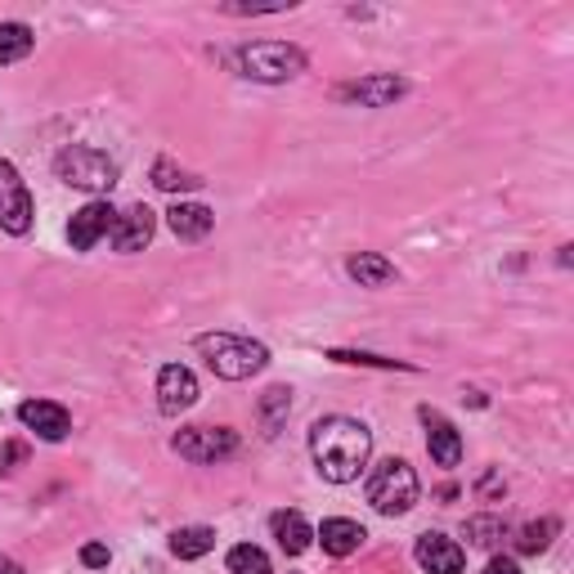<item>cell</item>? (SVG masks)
I'll list each match as a JSON object with an SVG mask.
<instances>
[{
	"label": "cell",
	"instance_id": "1",
	"mask_svg": "<svg viewBox=\"0 0 574 574\" xmlns=\"http://www.w3.org/2000/svg\"><path fill=\"white\" fill-rule=\"evenodd\" d=\"M310 454H314V467H319L323 481L351 485V481H359V471L368 467L372 436H368V426L355 422V417H323L310 431Z\"/></svg>",
	"mask_w": 574,
	"mask_h": 574
},
{
	"label": "cell",
	"instance_id": "2",
	"mask_svg": "<svg viewBox=\"0 0 574 574\" xmlns=\"http://www.w3.org/2000/svg\"><path fill=\"white\" fill-rule=\"evenodd\" d=\"M194 346H198V355L211 364V372L225 377V381H248V377H256V372L269 364V351H265L261 342L233 337V332H203Z\"/></svg>",
	"mask_w": 574,
	"mask_h": 574
},
{
	"label": "cell",
	"instance_id": "3",
	"mask_svg": "<svg viewBox=\"0 0 574 574\" xmlns=\"http://www.w3.org/2000/svg\"><path fill=\"white\" fill-rule=\"evenodd\" d=\"M368 503H372L381 516H404V512H413V503H417V471H413L404 458L377 462L372 475H368Z\"/></svg>",
	"mask_w": 574,
	"mask_h": 574
},
{
	"label": "cell",
	"instance_id": "4",
	"mask_svg": "<svg viewBox=\"0 0 574 574\" xmlns=\"http://www.w3.org/2000/svg\"><path fill=\"white\" fill-rule=\"evenodd\" d=\"M55 175L72 188H85V194H108L117 184V162L90 144H68V149L55 158Z\"/></svg>",
	"mask_w": 574,
	"mask_h": 574
},
{
	"label": "cell",
	"instance_id": "5",
	"mask_svg": "<svg viewBox=\"0 0 574 574\" xmlns=\"http://www.w3.org/2000/svg\"><path fill=\"white\" fill-rule=\"evenodd\" d=\"M238 68L252 81H292L306 72V55L297 45H283V41H256L238 50Z\"/></svg>",
	"mask_w": 574,
	"mask_h": 574
},
{
	"label": "cell",
	"instance_id": "6",
	"mask_svg": "<svg viewBox=\"0 0 574 574\" xmlns=\"http://www.w3.org/2000/svg\"><path fill=\"white\" fill-rule=\"evenodd\" d=\"M32 216H36V207H32V194H27L19 167L0 158V229H5V233H27Z\"/></svg>",
	"mask_w": 574,
	"mask_h": 574
},
{
	"label": "cell",
	"instance_id": "7",
	"mask_svg": "<svg viewBox=\"0 0 574 574\" xmlns=\"http://www.w3.org/2000/svg\"><path fill=\"white\" fill-rule=\"evenodd\" d=\"M175 454L188 462H220L238 454V436L229 426H184L175 436Z\"/></svg>",
	"mask_w": 574,
	"mask_h": 574
},
{
	"label": "cell",
	"instance_id": "8",
	"mask_svg": "<svg viewBox=\"0 0 574 574\" xmlns=\"http://www.w3.org/2000/svg\"><path fill=\"white\" fill-rule=\"evenodd\" d=\"M194 404H198V377L188 372L184 364H167V368L158 372V409H162L167 417H175V413L194 409Z\"/></svg>",
	"mask_w": 574,
	"mask_h": 574
},
{
	"label": "cell",
	"instance_id": "9",
	"mask_svg": "<svg viewBox=\"0 0 574 574\" xmlns=\"http://www.w3.org/2000/svg\"><path fill=\"white\" fill-rule=\"evenodd\" d=\"M113 225H117V211L108 207V203H85L77 216H72V225H68V243L77 248V252H90L100 238H108L113 233Z\"/></svg>",
	"mask_w": 574,
	"mask_h": 574
},
{
	"label": "cell",
	"instance_id": "10",
	"mask_svg": "<svg viewBox=\"0 0 574 574\" xmlns=\"http://www.w3.org/2000/svg\"><path fill=\"white\" fill-rule=\"evenodd\" d=\"M19 417H23L27 431H36V436H41V440H50V445H59V440L68 436V431H72L68 409L55 404V400H27V404H19Z\"/></svg>",
	"mask_w": 574,
	"mask_h": 574
},
{
	"label": "cell",
	"instance_id": "11",
	"mask_svg": "<svg viewBox=\"0 0 574 574\" xmlns=\"http://www.w3.org/2000/svg\"><path fill=\"white\" fill-rule=\"evenodd\" d=\"M153 229H158V216L139 203V207H130V211L117 216V225H113L108 238H113L117 252H144V248L153 243Z\"/></svg>",
	"mask_w": 574,
	"mask_h": 574
},
{
	"label": "cell",
	"instance_id": "12",
	"mask_svg": "<svg viewBox=\"0 0 574 574\" xmlns=\"http://www.w3.org/2000/svg\"><path fill=\"white\" fill-rule=\"evenodd\" d=\"M417 565L426 574H462L467 552L449 539V535H422L417 539Z\"/></svg>",
	"mask_w": 574,
	"mask_h": 574
},
{
	"label": "cell",
	"instance_id": "13",
	"mask_svg": "<svg viewBox=\"0 0 574 574\" xmlns=\"http://www.w3.org/2000/svg\"><path fill=\"white\" fill-rule=\"evenodd\" d=\"M404 94V81L400 77H391V72H381V77H364V81H351V85H342V100H355V104H364V108H387V104H395Z\"/></svg>",
	"mask_w": 574,
	"mask_h": 574
},
{
	"label": "cell",
	"instance_id": "14",
	"mask_svg": "<svg viewBox=\"0 0 574 574\" xmlns=\"http://www.w3.org/2000/svg\"><path fill=\"white\" fill-rule=\"evenodd\" d=\"M167 225L175 238H184V243H198V238H207L216 229V211L203 207V203H175L167 211Z\"/></svg>",
	"mask_w": 574,
	"mask_h": 574
},
{
	"label": "cell",
	"instance_id": "15",
	"mask_svg": "<svg viewBox=\"0 0 574 574\" xmlns=\"http://www.w3.org/2000/svg\"><path fill=\"white\" fill-rule=\"evenodd\" d=\"M319 543H323V552L328 556H351V552H359L364 548V525L359 520H346V516H332V520H323V530L314 535Z\"/></svg>",
	"mask_w": 574,
	"mask_h": 574
},
{
	"label": "cell",
	"instance_id": "16",
	"mask_svg": "<svg viewBox=\"0 0 574 574\" xmlns=\"http://www.w3.org/2000/svg\"><path fill=\"white\" fill-rule=\"evenodd\" d=\"M426 417V449L440 467H458L462 462V436L440 417V413H422Z\"/></svg>",
	"mask_w": 574,
	"mask_h": 574
},
{
	"label": "cell",
	"instance_id": "17",
	"mask_svg": "<svg viewBox=\"0 0 574 574\" xmlns=\"http://www.w3.org/2000/svg\"><path fill=\"white\" fill-rule=\"evenodd\" d=\"M269 530H274V539H278V548L287 556H301L314 543V530H310V520L301 512H274L269 516Z\"/></svg>",
	"mask_w": 574,
	"mask_h": 574
},
{
	"label": "cell",
	"instance_id": "18",
	"mask_svg": "<svg viewBox=\"0 0 574 574\" xmlns=\"http://www.w3.org/2000/svg\"><path fill=\"white\" fill-rule=\"evenodd\" d=\"M351 278L359 283V287H387L391 278H395V265L387 261V256H377V252H359V256H351Z\"/></svg>",
	"mask_w": 574,
	"mask_h": 574
},
{
	"label": "cell",
	"instance_id": "19",
	"mask_svg": "<svg viewBox=\"0 0 574 574\" xmlns=\"http://www.w3.org/2000/svg\"><path fill=\"white\" fill-rule=\"evenodd\" d=\"M216 548V530H207V525H184V530L171 535V552L180 561H198Z\"/></svg>",
	"mask_w": 574,
	"mask_h": 574
},
{
	"label": "cell",
	"instance_id": "20",
	"mask_svg": "<svg viewBox=\"0 0 574 574\" xmlns=\"http://www.w3.org/2000/svg\"><path fill=\"white\" fill-rule=\"evenodd\" d=\"M32 45H36V36H32L27 23H0V64H19V59H27V55H32Z\"/></svg>",
	"mask_w": 574,
	"mask_h": 574
},
{
	"label": "cell",
	"instance_id": "21",
	"mask_svg": "<svg viewBox=\"0 0 574 574\" xmlns=\"http://www.w3.org/2000/svg\"><path fill=\"white\" fill-rule=\"evenodd\" d=\"M556 530H561V525H556L552 516H543V520H530V525H525V530H520L516 548H520L525 556H539V552H548V543L556 539Z\"/></svg>",
	"mask_w": 574,
	"mask_h": 574
},
{
	"label": "cell",
	"instance_id": "22",
	"mask_svg": "<svg viewBox=\"0 0 574 574\" xmlns=\"http://www.w3.org/2000/svg\"><path fill=\"white\" fill-rule=\"evenodd\" d=\"M467 539L475 548H498L507 539V520L503 516H471L467 520Z\"/></svg>",
	"mask_w": 574,
	"mask_h": 574
},
{
	"label": "cell",
	"instance_id": "23",
	"mask_svg": "<svg viewBox=\"0 0 574 574\" xmlns=\"http://www.w3.org/2000/svg\"><path fill=\"white\" fill-rule=\"evenodd\" d=\"M229 574H274V570H269V556L261 548L238 543V548H229Z\"/></svg>",
	"mask_w": 574,
	"mask_h": 574
},
{
	"label": "cell",
	"instance_id": "24",
	"mask_svg": "<svg viewBox=\"0 0 574 574\" xmlns=\"http://www.w3.org/2000/svg\"><path fill=\"white\" fill-rule=\"evenodd\" d=\"M287 409H292V391L287 387H269L265 400H261V422H265V436H274L278 422L287 417Z\"/></svg>",
	"mask_w": 574,
	"mask_h": 574
},
{
	"label": "cell",
	"instance_id": "25",
	"mask_svg": "<svg viewBox=\"0 0 574 574\" xmlns=\"http://www.w3.org/2000/svg\"><path fill=\"white\" fill-rule=\"evenodd\" d=\"M153 184H158V188H167V194H180V188H198L203 180H198V175H188V171H180L175 162H167V158H162V162L153 167Z\"/></svg>",
	"mask_w": 574,
	"mask_h": 574
},
{
	"label": "cell",
	"instance_id": "26",
	"mask_svg": "<svg viewBox=\"0 0 574 574\" xmlns=\"http://www.w3.org/2000/svg\"><path fill=\"white\" fill-rule=\"evenodd\" d=\"M328 359H337V364H364V368H404L400 359H381V355H359V351H328Z\"/></svg>",
	"mask_w": 574,
	"mask_h": 574
},
{
	"label": "cell",
	"instance_id": "27",
	"mask_svg": "<svg viewBox=\"0 0 574 574\" xmlns=\"http://www.w3.org/2000/svg\"><path fill=\"white\" fill-rule=\"evenodd\" d=\"M23 458H27V449H23V445H0V471H14Z\"/></svg>",
	"mask_w": 574,
	"mask_h": 574
},
{
	"label": "cell",
	"instance_id": "28",
	"mask_svg": "<svg viewBox=\"0 0 574 574\" xmlns=\"http://www.w3.org/2000/svg\"><path fill=\"white\" fill-rule=\"evenodd\" d=\"M81 561H85V565H108V548H104V543H85V548H81Z\"/></svg>",
	"mask_w": 574,
	"mask_h": 574
},
{
	"label": "cell",
	"instance_id": "29",
	"mask_svg": "<svg viewBox=\"0 0 574 574\" xmlns=\"http://www.w3.org/2000/svg\"><path fill=\"white\" fill-rule=\"evenodd\" d=\"M485 574H520V565H516L512 556H494V561L485 565Z\"/></svg>",
	"mask_w": 574,
	"mask_h": 574
},
{
	"label": "cell",
	"instance_id": "30",
	"mask_svg": "<svg viewBox=\"0 0 574 574\" xmlns=\"http://www.w3.org/2000/svg\"><path fill=\"white\" fill-rule=\"evenodd\" d=\"M0 574H23V565H19V561H10V556H0Z\"/></svg>",
	"mask_w": 574,
	"mask_h": 574
}]
</instances>
